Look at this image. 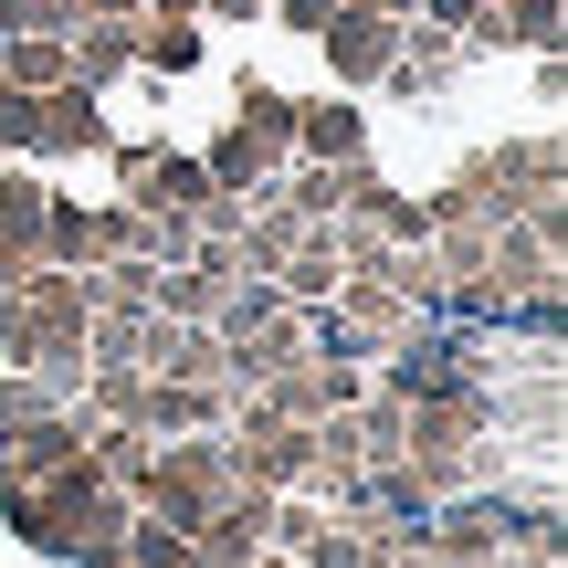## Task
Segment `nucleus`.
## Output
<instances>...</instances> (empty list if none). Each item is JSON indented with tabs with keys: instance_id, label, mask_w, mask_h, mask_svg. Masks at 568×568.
<instances>
[{
	"instance_id": "obj_1",
	"label": "nucleus",
	"mask_w": 568,
	"mask_h": 568,
	"mask_svg": "<svg viewBox=\"0 0 568 568\" xmlns=\"http://www.w3.org/2000/svg\"><path fill=\"white\" fill-rule=\"evenodd\" d=\"M0 148H42V159H74V148H105V116L74 74L63 84H0Z\"/></svg>"
},
{
	"instance_id": "obj_2",
	"label": "nucleus",
	"mask_w": 568,
	"mask_h": 568,
	"mask_svg": "<svg viewBox=\"0 0 568 568\" xmlns=\"http://www.w3.org/2000/svg\"><path fill=\"white\" fill-rule=\"evenodd\" d=\"M326 63H337L347 84H379L389 63H400V11H379V0H337V11L316 21Z\"/></svg>"
},
{
	"instance_id": "obj_3",
	"label": "nucleus",
	"mask_w": 568,
	"mask_h": 568,
	"mask_svg": "<svg viewBox=\"0 0 568 568\" xmlns=\"http://www.w3.org/2000/svg\"><path fill=\"white\" fill-rule=\"evenodd\" d=\"M63 74H74L63 32H0V84H63Z\"/></svg>"
},
{
	"instance_id": "obj_4",
	"label": "nucleus",
	"mask_w": 568,
	"mask_h": 568,
	"mask_svg": "<svg viewBox=\"0 0 568 568\" xmlns=\"http://www.w3.org/2000/svg\"><path fill=\"white\" fill-rule=\"evenodd\" d=\"M295 148H305V159H326V169H347V159H358V105H305V116H295Z\"/></svg>"
},
{
	"instance_id": "obj_5",
	"label": "nucleus",
	"mask_w": 568,
	"mask_h": 568,
	"mask_svg": "<svg viewBox=\"0 0 568 568\" xmlns=\"http://www.w3.org/2000/svg\"><path fill=\"white\" fill-rule=\"evenodd\" d=\"M495 32L527 53H558V0H495Z\"/></svg>"
},
{
	"instance_id": "obj_6",
	"label": "nucleus",
	"mask_w": 568,
	"mask_h": 568,
	"mask_svg": "<svg viewBox=\"0 0 568 568\" xmlns=\"http://www.w3.org/2000/svg\"><path fill=\"white\" fill-rule=\"evenodd\" d=\"M148 63H201V32H190V21H159V32H148Z\"/></svg>"
}]
</instances>
